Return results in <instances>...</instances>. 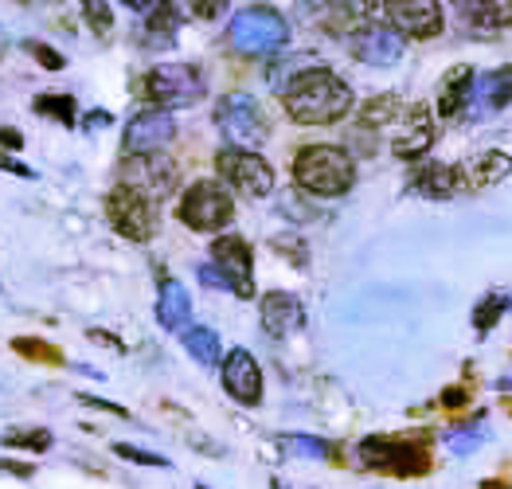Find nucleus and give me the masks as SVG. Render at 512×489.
<instances>
[{
	"label": "nucleus",
	"mask_w": 512,
	"mask_h": 489,
	"mask_svg": "<svg viewBox=\"0 0 512 489\" xmlns=\"http://www.w3.org/2000/svg\"><path fill=\"white\" fill-rule=\"evenodd\" d=\"M282 102H286V114L301 126H329L352 110V90L329 67H309L286 87Z\"/></svg>",
	"instance_id": "nucleus-1"
},
{
	"label": "nucleus",
	"mask_w": 512,
	"mask_h": 489,
	"mask_svg": "<svg viewBox=\"0 0 512 489\" xmlns=\"http://www.w3.org/2000/svg\"><path fill=\"white\" fill-rule=\"evenodd\" d=\"M294 177L313 196H344L356 180V165L341 145H305L294 157Z\"/></svg>",
	"instance_id": "nucleus-2"
},
{
	"label": "nucleus",
	"mask_w": 512,
	"mask_h": 489,
	"mask_svg": "<svg viewBox=\"0 0 512 489\" xmlns=\"http://www.w3.org/2000/svg\"><path fill=\"white\" fill-rule=\"evenodd\" d=\"M227 40L235 51H243V55H274V51H282L286 40H290V24L274 12V8H243V12H235V20H231V28H227Z\"/></svg>",
	"instance_id": "nucleus-3"
},
{
	"label": "nucleus",
	"mask_w": 512,
	"mask_h": 489,
	"mask_svg": "<svg viewBox=\"0 0 512 489\" xmlns=\"http://www.w3.org/2000/svg\"><path fill=\"white\" fill-rule=\"evenodd\" d=\"M176 216H180L184 227H192V231H219V227H227L231 216H235V200H231V192H227L223 180H196L180 196Z\"/></svg>",
	"instance_id": "nucleus-4"
},
{
	"label": "nucleus",
	"mask_w": 512,
	"mask_h": 489,
	"mask_svg": "<svg viewBox=\"0 0 512 489\" xmlns=\"http://www.w3.org/2000/svg\"><path fill=\"white\" fill-rule=\"evenodd\" d=\"M215 126L235 149H258L270 137V122L251 94H227L215 106Z\"/></svg>",
	"instance_id": "nucleus-5"
},
{
	"label": "nucleus",
	"mask_w": 512,
	"mask_h": 489,
	"mask_svg": "<svg viewBox=\"0 0 512 489\" xmlns=\"http://www.w3.org/2000/svg\"><path fill=\"white\" fill-rule=\"evenodd\" d=\"M141 94L149 102H157V110H180V106H192L204 98V79L188 63H161L145 75Z\"/></svg>",
	"instance_id": "nucleus-6"
},
{
	"label": "nucleus",
	"mask_w": 512,
	"mask_h": 489,
	"mask_svg": "<svg viewBox=\"0 0 512 489\" xmlns=\"http://www.w3.org/2000/svg\"><path fill=\"white\" fill-rule=\"evenodd\" d=\"M157 200H149L145 192L129 188V184H118L110 196H106V216L114 223L118 235H126L133 243H145L157 235Z\"/></svg>",
	"instance_id": "nucleus-7"
},
{
	"label": "nucleus",
	"mask_w": 512,
	"mask_h": 489,
	"mask_svg": "<svg viewBox=\"0 0 512 489\" xmlns=\"http://www.w3.org/2000/svg\"><path fill=\"white\" fill-rule=\"evenodd\" d=\"M215 169H219V177L227 180L231 188H239L251 200H262V196L274 192V169L258 157L255 149H235L231 145V149H223L215 157Z\"/></svg>",
	"instance_id": "nucleus-8"
},
{
	"label": "nucleus",
	"mask_w": 512,
	"mask_h": 489,
	"mask_svg": "<svg viewBox=\"0 0 512 489\" xmlns=\"http://www.w3.org/2000/svg\"><path fill=\"white\" fill-rule=\"evenodd\" d=\"M360 462L384 474H423L427 462V446L407 443V439H364L360 443Z\"/></svg>",
	"instance_id": "nucleus-9"
},
{
	"label": "nucleus",
	"mask_w": 512,
	"mask_h": 489,
	"mask_svg": "<svg viewBox=\"0 0 512 489\" xmlns=\"http://www.w3.org/2000/svg\"><path fill=\"white\" fill-rule=\"evenodd\" d=\"M212 259H215V267L223 270L231 294H239V298H251V294H255V263H251V247H247V239H239V235H223V239H215Z\"/></svg>",
	"instance_id": "nucleus-10"
},
{
	"label": "nucleus",
	"mask_w": 512,
	"mask_h": 489,
	"mask_svg": "<svg viewBox=\"0 0 512 489\" xmlns=\"http://www.w3.org/2000/svg\"><path fill=\"white\" fill-rule=\"evenodd\" d=\"M387 20L399 36H411V40H434L442 32L438 0H387Z\"/></svg>",
	"instance_id": "nucleus-11"
},
{
	"label": "nucleus",
	"mask_w": 512,
	"mask_h": 489,
	"mask_svg": "<svg viewBox=\"0 0 512 489\" xmlns=\"http://www.w3.org/2000/svg\"><path fill=\"white\" fill-rule=\"evenodd\" d=\"M176 134V122L165 110H141L137 118H129L122 145H126V157H141V153H161Z\"/></svg>",
	"instance_id": "nucleus-12"
},
{
	"label": "nucleus",
	"mask_w": 512,
	"mask_h": 489,
	"mask_svg": "<svg viewBox=\"0 0 512 489\" xmlns=\"http://www.w3.org/2000/svg\"><path fill=\"white\" fill-rule=\"evenodd\" d=\"M122 184L145 192L149 200H165L172 188H176V169H172L161 153H141V157H129Z\"/></svg>",
	"instance_id": "nucleus-13"
},
{
	"label": "nucleus",
	"mask_w": 512,
	"mask_h": 489,
	"mask_svg": "<svg viewBox=\"0 0 512 489\" xmlns=\"http://www.w3.org/2000/svg\"><path fill=\"white\" fill-rule=\"evenodd\" d=\"M430 145H434V118H430L427 106H411V110H403V114L395 118V141H391L395 157H403V161H419V157H427Z\"/></svg>",
	"instance_id": "nucleus-14"
},
{
	"label": "nucleus",
	"mask_w": 512,
	"mask_h": 489,
	"mask_svg": "<svg viewBox=\"0 0 512 489\" xmlns=\"http://www.w3.org/2000/svg\"><path fill=\"white\" fill-rule=\"evenodd\" d=\"M352 55L368 67H395L403 59V36L384 24H368L352 36Z\"/></svg>",
	"instance_id": "nucleus-15"
},
{
	"label": "nucleus",
	"mask_w": 512,
	"mask_h": 489,
	"mask_svg": "<svg viewBox=\"0 0 512 489\" xmlns=\"http://www.w3.org/2000/svg\"><path fill=\"white\" fill-rule=\"evenodd\" d=\"M223 388L235 396L239 403L255 407L262 400V372H258V360L247 349H231L223 360Z\"/></svg>",
	"instance_id": "nucleus-16"
},
{
	"label": "nucleus",
	"mask_w": 512,
	"mask_h": 489,
	"mask_svg": "<svg viewBox=\"0 0 512 489\" xmlns=\"http://www.w3.org/2000/svg\"><path fill=\"white\" fill-rule=\"evenodd\" d=\"M454 12L473 36H493L512 24V0H454Z\"/></svg>",
	"instance_id": "nucleus-17"
},
{
	"label": "nucleus",
	"mask_w": 512,
	"mask_h": 489,
	"mask_svg": "<svg viewBox=\"0 0 512 489\" xmlns=\"http://www.w3.org/2000/svg\"><path fill=\"white\" fill-rule=\"evenodd\" d=\"M262 325H266L270 337H290L305 325V310H301V302L294 294L274 290V294L262 298Z\"/></svg>",
	"instance_id": "nucleus-18"
},
{
	"label": "nucleus",
	"mask_w": 512,
	"mask_h": 489,
	"mask_svg": "<svg viewBox=\"0 0 512 489\" xmlns=\"http://www.w3.org/2000/svg\"><path fill=\"white\" fill-rule=\"evenodd\" d=\"M509 102H512V67H497V71H489V75H481V79L473 83L470 110L477 118L497 114V110H505Z\"/></svg>",
	"instance_id": "nucleus-19"
},
{
	"label": "nucleus",
	"mask_w": 512,
	"mask_h": 489,
	"mask_svg": "<svg viewBox=\"0 0 512 489\" xmlns=\"http://www.w3.org/2000/svg\"><path fill=\"white\" fill-rule=\"evenodd\" d=\"M473 102V71L470 67H458L442 79V90H438V114L442 118H458L466 114Z\"/></svg>",
	"instance_id": "nucleus-20"
},
{
	"label": "nucleus",
	"mask_w": 512,
	"mask_h": 489,
	"mask_svg": "<svg viewBox=\"0 0 512 489\" xmlns=\"http://www.w3.org/2000/svg\"><path fill=\"white\" fill-rule=\"evenodd\" d=\"M188 317H192V298H188V290L169 278L165 286H161V302H157V321L169 329V333H180L184 325H188Z\"/></svg>",
	"instance_id": "nucleus-21"
},
{
	"label": "nucleus",
	"mask_w": 512,
	"mask_h": 489,
	"mask_svg": "<svg viewBox=\"0 0 512 489\" xmlns=\"http://www.w3.org/2000/svg\"><path fill=\"white\" fill-rule=\"evenodd\" d=\"M458 184H462V169H450V165H423L419 173H415V188L430 196V200H446V196H454L458 192Z\"/></svg>",
	"instance_id": "nucleus-22"
},
{
	"label": "nucleus",
	"mask_w": 512,
	"mask_h": 489,
	"mask_svg": "<svg viewBox=\"0 0 512 489\" xmlns=\"http://www.w3.org/2000/svg\"><path fill=\"white\" fill-rule=\"evenodd\" d=\"M176 28H180V12L172 0H161L149 16H145V44L149 47H169L176 40Z\"/></svg>",
	"instance_id": "nucleus-23"
},
{
	"label": "nucleus",
	"mask_w": 512,
	"mask_h": 489,
	"mask_svg": "<svg viewBox=\"0 0 512 489\" xmlns=\"http://www.w3.org/2000/svg\"><path fill=\"white\" fill-rule=\"evenodd\" d=\"M512 173V157L505 153H481V157H473L470 165L462 169V177H473V184H497V180H505Z\"/></svg>",
	"instance_id": "nucleus-24"
},
{
	"label": "nucleus",
	"mask_w": 512,
	"mask_h": 489,
	"mask_svg": "<svg viewBox=\"0 0 512 489\" xmlns=\"http://www.w3.org/2000/svg\"><path fill=\"white\" fill-rule=\"evenodd\" d=\"M184 349L192 353L196 364H204V368L219 364V337H215L208 325H192V329L184 333Z\"/></svg>",
	"instance_id": "nucleus-25"
},
{
	"label": "nucleus",
	"mask_w": 512,
	"mask_h": 489,
	"mask_svg": "<svg viewBox=\"0 0 512 489\" xmlns=\"http://www.w3.org/2000/svg\"><path fill=\"white\" fill-rule=\"evenodd\" d=\"M309 67H321V63H317L313 55H290V59H282V63H274L266 79H270V87L278 90V94H286V87H290V83H294L298 75H305Z\"/></svg>",
	"instance_id": "nucleus-26"
},
{
	"label": "nucleus",
	"mask_w": 512,
	"mask_h": 489,
	"mask_svg": "<svg viewBox=\"0 0 512 489\" xmlns=\"http://www.w3.org/2000/svg\"><path fill=\"white\" fill-rule=\"evenodd\" d=\"M395 118H399V98H395V94H380V98L364 102V114H360L364 126H387V122H395Z\"/></svg>",
	"instance_id": "nucleus-27"
},
{
	"label": "nucleus",
	"mask_w": 512,
	"mask_h": 489,
	"mask_svg": "<svg viewBox=\"0 0 512 489\" xmlns=\"http://www.w3.org/2000/svg\"><path fill=\"white\" fill-rule=\"evenodd\" d=\"M282 450L294 458H317V462L333 454V446L325 439H309V435H282Z\"/></svg>",
	"instance_id": "nucleus-28"
},
{
	"label": "nucleus",
	"mask_w": 512,
	"mask_h": 489,
	"mask_svg": "<svg viewBox=\"0 0 512 489\" xmlns=\"http://www.w3.org/2000/svg\"><path fill=\"white\" fill-rule=\"evenodd\" d=\"M36 114H47V118L71 126V122H75V102H71L67 94H40V98H36Z\"/></svg>",
	"instance_id": "nucleus-29"
},
{
	"label": "nucleus",
	"mask_w": 512,
	"mask_h": 489,
	"mask_svg": "<svg viewBox=\"0 0 512 489\" xmlns=\"http://www.w3.org/2000/svg\"><path fill=\"white\" fill-rule=\"evenodd\" d=\"M485 443V427H458V431H446V446L462 458V454H470V450H477V446Z\"/></svg>",
	"instance_id": "nucleus-30"
},
{
	"label": "nucleus",
	"mask_w": 512,
	"mask_h": 489,
	"mask_svg": "<svg viewBox=\"0 0 512 489\" xmlns=\"http://www.w3.org/2000/svg\"><path fill=\"white\" fill-rule=\"evenodd\" d=\"M83 16L98 36H106V32L114 28V12H110V4H106V0H83Z\"/></svg>",
	"instance_id": "nucleus-31"
},
{
	"label": "nucleus",
	"mask_w": 512,
	"mask_h": 489,
	"mask_svg": "<svg viewBox=\"0 0 512 489\" xmlns=\"http://www.w3.org/2000/svg\"><path fill=\"white\" fill-rule=\"evenodd\" d=\"M12 349L20 356H32V360H47V364H59V360H63L59 349H51V345H43V341H28V337H20Z\"/></svg>",
	"instance_id": "nucleus-32"
},
{
	"label": "nucleus",
	"mask_w": 512,
	"mask_h": 489,
	"mask_svg": "<svg viewBox=\"0 0 512 489\" xmlns=\"http://www.w3.org/2000/svg\"><path fill=\"white\" fill-rule=\"evenodd\" d=\"M4 446H24V450H47V446H51V435H47V431H12V435H4Z\"/></svg>",
	"instance_id": "nucleus-33"
},
{
	"label": "nucleus",
	"mask_w": 512,
	"mask_h": 489,
	"mask_svg": "<svg viewBox=\"0 0 512 489\" xmlns=\"http://www.w3.org/2000/svg\"><path fill=\"white\" fill-rule=\"evenodd\" d=\"M114 454H122V458L137 462V466H169V458L149 454V450H137V446H129V443H118V446H114Z\"/></svg>",
	"instance_id": "nucleus-34"
},
{
	"label": "nucleus",
	"mask_w": 512,
	"mask_h": 489,
	"mask_svg": "<svg viewBox=\"0 0 512 489\" xmlns=\"http://www.w3.org/2000/svg\"><path fill=\"white\" fill-rule=\"evenodd\" d=\"M188 8H192V16H200V20H219L223 12H227V0H184Z\"/></svg>",
	"instance_id": "nucleus-35"
},
{
	"label": "nucleus",
	"mask_w": 512,
	"mask_h": 489,
	"mask_svg": "<svg viewBox=\"0 0 512 489\" xmlns=\"http://www.w3.org/2000/svg\"><path fill=\"white\" fill-rule=\"evenodd\" d=\"M497 317H501V302H497V298H485V306L473 313V325H477V329H485V325H493Z\"/></svg>",
	"instance_id": "nucleus-36"
},
{
	"label": "nucleus",
	"mask_w": 512,
	"mask_h": 489,
	"mask_svg": "<svg viewBox=\"0 0 512 489\" xmlns=\"http://www.w3.org/2000/svg\"><path fill=\"white\" fill-rule=\"evenodd\" d=\"M376 4H380V0H337V8H341L344 16H372Z\"/></svg>",
	"instance_id": "nucleus-37"
},
{
	"label": "nucleus",
	"mask_w": 512,
	"mask_h": 489,
	"mask_svg": "<svg viewBox=\"0 0 512 489\" xmlns=\"http://www.w3.org/2000/svg\"><path fill=\"white\" fill-rule=\"evenodd\" d=\"M28 51L40 59L47 71H59V67H63V55H55V51H51L47 44H28Z\"/></svg>",
	"instance_id": "nucleus-38"
},
{
	"label": "nucleus",
	"mask_w": 512,
	"mask_h": 489,
	"mask_svg": "<svg viewBox=\"0 0 512 489\" xmlns=\"http://www.w3.org/2000/svg\"><path fill=\"white\" fill-rule=\"evenodd\" d=\"M200 282H204V286H212V290H231V286H227V278H223V270L215 267V263H204V267H200Z\"/></svg>",
	"instance_id": "nucleus-39"
},
{
	"label": "nucleus",
	"mask_w": 512,
	"mask_h": 489,
	"mask_svg": "<svg viewBox=\"0 0 512 489\" xmlns=\"http://www.w3.org/2000/svg\"><path fill=\"white\" fill-rule=\"evenodd\" d=\"M305 208H309V204H305V200L298 204V196H286V200H282V212L294 216V220H313V216H317V212H305Z\"/></svg>",
	"instance_id": "nucleus-40"
},
{
	"label": "nucleus",
	"mask_w": 512,
	"mask_h": 489,
	"mask_svg": "<svg viewBox=\"0 0 512 489\" xmlns=\"http://www.w3.org/2000/svg\"><path fill=\"white\" fill-rule=\"evenodd\" d=\"M0 169H4V173H12V177H24V180L36 177L28 165H20V161H12V157H4V153H0Z\"/></svg>",
	"instance_id": "nucleus-41"
},
{
	"label": "nucleus",
	"mask_w": 512,
	"mask_h": 489,
	"mask_svg": "<svg viewBox=\"0 0 512 489\" xmlns=\"http://www.w3.org/2000/svg\"><path fill=\"white\" fill-rule=\"evenodd\" d=\"M0 145H4V149H20V145H24V137H20V130H12V126H8V130L0 126Z\"/></svg>",
	"instance_id": "nucleus-42"
},
{
	"label": "nucleus",
	"mask_w": 512,
	"mask_h": 489,
	"mask_svg": "<svg viewBox=\"0 0 512 489\" xmlns=\"http://www.w3.org/2000/svg\"><path fill=\"white\" fill-rule=\"evenodd\" d=\"M274 247H278V251H286V255H294V263H305V247H290V243H286V235H282V239H274Z\"/></svg>",
	"instance_id": "nucleus-43"
},
{
	"label": "nucleus",
	"mask_w": 512,
	"mask_h": 489,
	"mask_svg": "<svg viewBox=\"0 0 512 489\" xmlns=\"http://www.w3.org/2000/svg\"><path fill=\"white\" fill-rule=\"evenodd\" d=\"M102 126H110V114H106V110H94V114L86 118V130H102Z\"/></svg>",
	"instance_id": "nucleus-44"
},
{
	"label": "nucleus",
	"mask_w": 512,
	"mask_h": 489,
	"mask_svg": "<svg viewBox=\"0 0 512 489\" xmlns=\"http://www.w3.org/2000/svg\"><path fill=\"white\" fill-rule=\"evenodd\" d=\"M122 4H126V8H149L153 0H122Z\"/></svg>",
	"instance_id": "nucleus-45"
},
{
	"label": "nucleus",
	"mask_w": 512,
	"mask_h": 489,
	"mask_svg": "<svg viewBox=\"0 0 512 489\" xmlns=\"http://www.w3.org/2000/svg\"><path fill=\"white\" fill-rule=\"evenodd\" d=\"M501 388H512V376H505V380H501Z\"/></svg>",
	"instance_id": "nucleus-46"
},
{
	"label": "nucleus",
	"mask_w": 512,
	"mask_h": 489,
	"mask_svg": "<svg viewBox=\"0 0 512 489\" xmlns=\"http://www.w3.org/2000/svg\"><path fill=\"white\" fill-rule=\"evenodd\" d=\"M485 489H505V486H501V482H493V486H489V482H485Z\"/></svg>",
	"instance_id": "nucleus-47"
},
{
	"label": "nucleus",
	"mask_w": 512,
	"mask_h": 489,
	"mask_svg": "<svg viewBox=\"0 0 512 489\" xmlns=\"http://www.w3.org/2000/svg\"><path fill=\"white\" fill-rule=\"evenodd\" d=\"M0 55H4V32H0Z\"/></svg>",
	"instance_id": "nucleus-48"
},
{
	"label": "nucleus",
	"mask_w": 512,
	"mask_h": 489,
	"mask_svg": "<svg viewBox=\"0 0 512 489\" xmlns=\"http://www.w3.org/2000/svg\"><path fill=\"white\" fill-rule=\"evenodd\" d=\"M274 489H286V486H274Z\"/></svg>",
	"instance_id": "nucleus-49"
},
{
	"label": "nucleus",
	"mask_w": 512,
	"mask_h": 489,
	"mask_svg": "<svg viewBox=\"0 0 512 489\" xmlns=\"http://www.w3.org/2000/svg\"><path fill=\"white\" fill-rule=\"evenodd\" d=\"M196 489H208V486H196Z\"/></svg>",
	"instance_id": "nucleus-50"
}]
</instances>
